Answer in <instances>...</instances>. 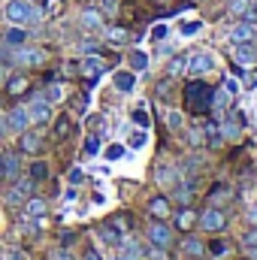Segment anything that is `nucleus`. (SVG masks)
<instances>
[{
    "instance_id": "nucleus-26",
    "label": "nucleus",
    "mask_w": 257,
    "mask_h": 260,
    "mask_svg": "<svg viewBox=\"0 0 257 260\" xmlns=\"http://www.w3.org/2000/svg\"><path fill=\"white\" fill-rule=\"evenodd\" d=\"M24 209H27V215H30V218H43V215L49 212V203H46V200H40V197H30V200L24 203Z\"/></svg>"
},
{
    "instance_id": "nucleus-27",
    "label": "nucleus",
    "mask_w": 257,
    "mask_h": 260,
    "mask_svg": "<svg viewBox=\"0 0 257 260\" xmlns=\"http://www.w3.org/2000/svg\"><path fill=\"white\" fill-rule=\"evenodd\" d=\"M73 133V118L70 115H58V121H55V139H67Z\"/></svg>"
},
{
    "instance_id": "nucleus-34",
    "label": "nucleus",
    "mask_w": 257,
    "mask_h": 260,
    "mask_svg": "<svg viewBox=\"0 0 257 260\" xmlns=\"http://www.w3.org/2000/svg\"><path fill=\"white\" fill-rule=\"evenodd\" d=\"M46 176H49V167H46L43 160H34V164H30V179H34V182H43Z\"/></svg>"
},
{
    "instance_id": "nucleus-47",
    "label": "nucleus",
    "mask_w": 257,
    "mask_h": 260,
    "mask_svg": "<svg viewBox=\"0 0 257 260\" xmlns=\"http://www.w3.org/2000/svg\"><path fill=\"white\" fill-rule=\"evenodd\" d=\"M97 151H100V139H97V136H91V139L85 142V154H97Z\"/></svg>"
},
{
    "instance_id": "nucleus-51",
    "label": "nucleus",
    "mask_w": 257,
    "mask_h": 260,
    "mask_svg": "<svg viewBox=\"0 0 257 260\" xmlns=\"http://www.w3.org/2000/svg\"><path fill=\"white\" fill-rule=\"evenodd\" d=\"M224 88H227L230 94H236V91H239V82H236V79H227V82H224Z\"/></svg>"
},
{
    "instance_id": "nucleus-7",
    "label": "nucleus",
    "mask_w": 257,
    "mask_h": 260,
    "mask_svg": "<svg viewBox=\"0 0 257 260\" xmlns=\"http://www.w3.org/2000/svg\"><path fill=\"white\" fill-rule=\"evenodd\" d=\"M34 188H37V182L30 176L27 179H15V188L6 194V206H24L34 197Z\"/></svg>"
},
{
    "instance_id": "nucleus-29",
    "label": "nucleus",
    "mask_w": 257,
    "mask_h": 260,
    "mask_svg": "<svg viewBox=\"0 0 257 260\" xmlns=\"http://www.w3.org/2000/svg\"><path fill=\"white\" fill-rule=\"evenodd\" d=\"M218 130H221V136H224V139H239V136H242V127H239L236 121H221Z\"/></svg>"
},
{
    "instance_id": "nucleus-11",
    "label": "nucleus",
    "mask_w": 257,
    "mask_h": 260,
    "mask_svg": "<svg viewBox=\"0 0 257 260\" xmlns=\"http://www.w3.org/2000/svg\"><path fill=\"white\" fill-rule=\"evenodd\" d=\"M76 73H79V76H85L88 82H97V79L106 73V64H103L100 58H85V61H79V64H76Z\"/></svg>"
},
{
    "instance_id": "nucleus-14",
    "label": "nucleus",
    "mask_w": 257,
    "mask_h": 260,
    "mask_svg": "<svg viewBox=\"0 0 257 260\" xmlns=\"http://www.w3.org/2000/svg\"><path fill=\"white\" fill-rule=\"evenodd\" d=\"M43 136L37 133V130H24V133H18V148L21 151H27V154H37V151H43Z\"/></svg>"
},
{
    "instance_id": "nucleus-4",
    "label": "nucleus",
    "mask_w": 257,
    "mask_h": 260,
    "mask_svg": "<svg viewBox=\"0 0 257 260\" xmlns=\"http://www.w3.org/2000/svg\"><path fill=\"white\" fill-rule=\"evenodd\" d=\"M12 64H21V67H46V64H49V52H46V49H40V46H21V49H15Z\"/></svg>"
},
{
    "instance_id": "nucleus-31",
    "label": "nucleus",
    "mask_w": 257,
    "mask_h": 260,
    "mask_svg": "<svg viewBox=\"0 0 257 260\" xmlns=\"http://www.w3.org/2000/svg\"><path fill=\"white\" fill-rule=\"evenodd\" d=\"M130 70H133V73L148 70V55H145V52H130Z\"/></svg>"
},
{
    "instance_id": "nucleus-12",
    "label": "nucleus",
    "mask_w": 257,
    "mask_h": 260,
    "mask_svg": "<svg viewBox=\"0 0 257 260\" xmlns=\"http://www.w3.org/2000/svg\"><path fill=\"white\" fill-rule=\"evenodd\" d=\"M18 170H21V157H18L15 151L0 154V176H3L6 182H15V179H18Z\"/></svg>"
},
{
    "instance_id": "nucleus-10",
    "label": "nucleus",
    "mask_w": 257,
    "mask_h": 260,
    "mask_svg": "<svg viewBox=\"0 0 257 260\" xmlns=\"http://www.w3.org/2000/svg\"><path fill=\"white\" fill-rule=\"evenodd\" d=\"M227 37H230L233 46H245V43H254L257 40V30H254V24H248V21H236Z\"/></svg>"
},
{
    "instance_id": "nucleus-39",
    "label": "nucleus",
    "mask_w": 257,
    "mask_h": 260,
    "mask_svg": "<svg viewBox=\"0 0 257 260\" xmlns=\"http://www.w3.org/2000/svg\"><path fill=\"white\" fill-rule=\"evenodd\" d=\"M124 154H127V148H124V145H109V148L103 151V157H106V160H121Z\"/></svg>"
},
{
    "instance_id": "nucleus-37",
    "label": "nucleus",
    "mask_w": 257,
    "mask_h": 260,
    "mask_svg": "<svg viewBox=\"0 0 257 260\" xmlns=\"http://www.w3.org/2000/svg\"><path fill=\"white\" fill-rule=\"evenodd\" d=\"M182 124H185L182 112H179V109H170V112H167V127L170 130H182Z\"/></svg>"
},
{
    "instance_id": "nucleus-5",
    "label": "nucleus",
    "mask_w": 257,
    "mask_h": 260,
    "mask_svg": "<svg viewBox=\"0 0 257 260\" xmlns=\"http://www.w3.org/2000/svg\"><path fill=\"white\" fill-rule=\"evenodd\" d=\"M197 221H200V227H203L206 233H221V230L227 227V215H224V209H218V206H209Z\"/></svg>"
},
{
    "instance_id": "nucleus-40",
    "label": "nucleus",
    "mask_w": 257,
    "mask_h": 260,
    "mask_svg": "<svg viewBox=\"0 0 257 260\" xmlns=\"http://www.w3.org/2000/svg\"><path fill=\"white\" fill-rule=\"evenodd\" d=\"M133 121H136L142 130L151 127V118H148V112H145V109H133Z\"/></svg>"
},
{
    "instance_id": "nucleus-15",
    "label": "nucleus",
    "mask_w": 257,
    "mask_h": 260,
    "mask_svg": "<svg viewBox=\"0 0 257 260\" xmlns=\"http://www.w3.org/2000/svg\"><path fill=\"white\" fill-rule=\"evenodd\" d=\"M236 64H239V70H251V67H257V43L236 46Z\"/></svg>"
},
{
    "instance_id": "nucleus-32",
    "label": "nucleus",
    "mask_w": 257,
    "mask_h": 260,
    "mask_svg": "<svg viewBox=\"0 0 257 260\" xmlns=\"http://www.w3.org/2000/svg\"><path fill=\"white\" fill-rule=\"evenodd\" d=\"M109 224H112V227H115V230H118L121 236H127L130 230H133V221H130V215H115V218H112Z\"/></svg>"
},
{
    "instance_id": "nucleus-18",
    "label": "nucleus",
    "mask_w": 257,
    "mask_h": 260,
    "mask_svg": "<svg viewBox=\"0 0 257 260\" xmlns=\"http://www.w3.org/2000/svg\"><path fill=\"white\" fill-rule=\"evenodd\" d=\"M230 103H233V94H230L227 88H212V112H215V115L227 112Z\"/></svg>"
},
{
    "instance_id": "nucleus-21",
    "label": "nucleus",
    "mask_w": 257,
    "mask_h": 260,
    "mask_svg": "<svg viewBox=\"0 0 257 260\" xmlns=\"http://www.w3.org/2000/svg\"><path fill=\"white\" fill-rule=\"evenodd\" d=\"M27 88H30L27 76H24V73H15V76H9V82H6V97H21Z\"/></svg>"
},
{
    "instance_id": "nucleus-44",
    "label": "nucleus",
    "mask_w": 257,
    "mask_h": 260,
    "mask_svg": "<svg viewBox=\"0 0 257 260\" xmlns=\"http://www.w3.org/2000/svg\"><path fill=\"white\" fill-rule=\"evenodd\" d=\"M0 260H27V254H24L21 248H6V251L0 254Z\"/></svg>"
},
{
    "instance_id": "nucleus-9",
    "label": "nucleus",
    "mask_w": 257,
    "mask_h": 260,
    "mask_svg": "<svg viewBox=\"0 0 257 260\" xmlns=\"http://www.w3.org/2000/svg\"><path fill=\"white\" fill-rule=\"evenodd\" d=\"M3 121H6V130H12V133H24V130H27V124H30L27 106H15V109H9Z\"/></svg>"
},
{
    "instance_id": "nucleus-30",
    "label": "nucleus",
    "mask_w": 257,
    "mask_h": 260,
    "mask_svg": "<svg viewBox=\"0 0 257 260\" xmlns=\"http://www.w3.org/2000/svg\"><path fill=\"white\" fill-rule=\"evenodd\" d=\"M209 254L227 257V254H230V242H227V239H212V242H209Z\"/></svg>"
},
{
    "instance_id": "nucleus-3",
    "label": "nucleus",
    "mask_w": 257,
    "mask_h": 260,
    "mask_svg": "<svg viewBox=\"0 0 257 260\" xmlns=\"http://www.w3.org/2000/svg\"><path fill=\"white\" fill-rule=\"evenodd\" d=\"M215 55L212 52H206V49H194L191 55L185 58V73L191 76V79H203L206 73H212L215 70Z\"/></svg>"
},
{
    "instance_id": "nucleus-17",
    "label": "nucleus",
    "mask_w": 257,
    "mask_h": 260,
    "mask_svg": "<svg viewBox=\"0 0 257 260\" xmlns=\"http://www.w3.org/2000/svg\"><path fill=\"white\" fill-rule=\"evenodd\" d=\"M3 43H6V46H12V49L27 46V27H15V24H9V27L3 30Z\"/></svg>"
},
{
    "instance_id": "nucleus-13",
    "label": "nucleus",
    "mask_w": 257,
    "mask_h": 260,
    "mask_svg": "<svg viewBox=\"0 0 257 260\" xmlns=\"http://www.w3.org/2000/svg\"><path fill=\"white\" fill-rule=\"evenodd\" d=\"M145 209H148V215H151L154 221H167V218L173 215V203H170L167 197H151Z\"/></svg>"
},
{
    "instance_id": "nucleus-54",
    "label": "nucleus",
    "mask_w": 257,
    "mask_h": 260,
    "mask_svg": "<svg viewBox=\"0 0 257 260\" xmlns=\"http://www.w3.org/2000/svg\"><path fill=\"white\" fill-rule=\"evenodd\" d=\"M112 260H136V257H133V254H115Z\"/></svg>"
},
{
    "instance_id": "nucleus-1",
    "label": "nucleus",
    "mask_w": 257,
    "mask_h": 260,
    "mask_svg": "<svg viewBox=\"0 0 257 260\" xmlns=\"http://www.w3.org/2000/svg\"><path fill=\"white\" fill-rule=\"evenodd\" d=\"M3 18L15 27H34L43 21V9L34 0H6L3 6Z\"/></svg>"
},
{
    "instance_id": "nucleus-49",
    "label": "nucleus",
    "mask_w": 257,
    "mask_h": 260,
    "mask_svg": "<svg viewBox=\"0 0 257 260\" xmlns=\"http://www.w3.org/2000/svg\"><path fill=\"white\" fill-rule=\"evenodd\" d=\"M82 52H88V55H91V52H100V43H97V40H85V43H82Z\"/></svg>"
},
{
    "instance_id": "nucleus-52",
    "label": "nucleus",
    "mask_w": 257,
    "mask_h": 260,
    "mask_svg": "<svg viewBox=\"0 0 257 260\" xmlns=\"http://www.w3.org/2000/svg\"><path fill=\"white\" fill-rule=\"evenodd\" d=\"M82 260H103L100 257V251H97V248H88V251H85V257Z\"/></svg>"
},
{
    "instance_id": "nucleus-48",
    "label": "nucleus",
    "mask_w": 257,
    "mask_h": 260,
    "mask_svg": "<svg viewBox=\"0 0 257 260\" xmlns=\"http://www.w3.org/2000/svg\"><path fill=\"white\" fill-rule=\"evenodd\" d=\"M67 179H70V185H82V182H85V173L76 167V170H70V176H67Z\"/></svg>"
},
{
    "instance_id": "nucleus-8",
    "label": "nucleus",
    "mask_w": 257,
    "mask_h": 260,
    "mask_svg": "<svg viewBox=\"0 0 257 260\" xmlns=\"http://www.w3.org/2000/svg\"><path fill=\"white\" fill-rule=\"evenodd\" d=\"M27 115H30V124H49L52 121V103L43 97H34L27 106Z\"/></svg>"
},
{
    "instance_id": "nucleus-16",
    "label": "nucleus",
    "mask_w": 257,
    "mask_h": 260,
    "mask_svg": "<svg viewBox=\"0 0 257 260\" xmlns=\"http://www.w3.org/2000/svg\"><path fill=\"white\" fill-rule=\"evenodd\" d=\"M154 176H157V185H160V188H176V185L182 182V173H179L176 167H167V164H160V167L154 170Z\"/></svg>"
},
{
    "instance_id": "nucleus-22",
    "label": "nucleus",
    "mask_w": 257,
    "mask_h": 260,
    "mask_svg": "<svg viewBox=\"0 0 257 260\" xmlns=\"http://www.w3.org/2000/svg\"><path fill=\"white\" fill-rule=\"evenodd\" d=\"M182 254H185V257H203V254H206L203 239H197V236H185V239H182Z\"/></svg>"
},
{
    "instance_id": "nucleus-38",
    "label": "nucleus",
    "mask_w": 257,
    "mask_h": 260,
    "mask_svg": "<svg viewBox=\"0 0 257 260\" xmlns=\"http://www.w3.org/2000/svg\"><path fill=\"white\" fill-rule=\"evenodd\" d=\"M61 97H64V88H61L58 82H55V85H49V88H46V94H43V100H49V103H58Z\"/></svg>"
},
{
    "instance_id": "nucleus-41",
    "label": "nucleus",
    "mask_w": 257,
    "mask_h": 260,
    "mask_svg": "<svg viewBox=\"0 0 257 260\" xmlns=\"http://www.w3.org/2000/svg\"><path fill=\"white\" fill-rule=\"evenodd\" d=\"M188 142H191V145H203V142H206V130L203 127H191L188 130Z\"/></svg>"
},
{
    "instance_id": "nucleus-36",
    "label": "nucleus",
    "mask_w": 257,
    "mask_h": 260,
    "mask_svg": "<svg viewBox=\"0 0 257 260\" xmlns=\"http://www.w3.org/2000/svg\"><path fill=\"white\" fill-rule=\"evenodd\" d=\"M145 257L148 260H173L170 257V251L160 248V245H148V248H145Z\"/></svg>"
},
{
    "instance_id": "nucleus-28",
    "label": "nucleus",
    "mask_w": 257,
    "mask_h": 260,
    "mask_svg": "<svg viewBox=\"0 0 257 260\" xmlns=\"http://www.w3.org/2000/svg\"><path fill=\"white\" fill-rule=\"evenodd\" d=\"M97 233H100V239H103V242H109V245H121V233H118L112 224H103Z\"/></svg>"
},
{
    "instance_id": "nucleus-2",
    "label": "nucleus",
    "mask_w": 257,
    "mask_h": 260,
    "mask_svg": "<svg viewBox=\"0 0 257 260\" xmlns=\"http://www.w3.org/2000/svg\"><path fill=\"white\" fill-rule=\"evenodd\" d=\"M185 109L191 112V115H206V112H212V88L203 82V79H194L185 85Z\"/></svg>"
},
{
    "instance_id": "nucleus-50",
    "label": "nucleus",
    "mask_w": 257,
    "mask_h": 260,
    "mask_svg": "<svg viewBox=\"0 0 257 260\" xmlns=\"http://www.w3.org/2000/svg\"><path fill=\"white\" fill-rule=\"evenodd\" d=\"M245 221H248L251 227H257V203L251 206V209H248V212H245Z\"/></svg>"
},
{
    "instance_id": "nucleus-6",
    "label": "nucleus",
    "mask_w": 257,
    "mask_h": 260,
    "mask_svg": "<svg viewBox=\"0 0 257 260\" xmlns=\"http://www.w3.org/2000/svg\"><path fill=\"white\" fill-rule=\"evenodd\" d=\"M145 236H148V245H160V248H173V239H176L173 227H167L164 221H151Z\"/></svg>"
},
{
    "instance_id": "nucleus-53",
    "label": "nucleus",
    "mask_w": 257,
    "mask_h": 260,
    "mask_svg": "<svg viewBox=\"0 0 257 260\" xmlns=\"http://www.w3.org/2000/svg\"><path fill=\"white\" fill-rule=\"evenodd\" d=\"M245 260H257V245H251V248H245Z\"/></svg>"
},
{
    "instance_id": "nucleus-35",
    "label": "nucleus",
    "mask_w": 257,
    "mask_h": 260,
    "mask_svg": "<svg viewBox=\"0 0 257 260\" xmlns=\"http://www.w3.org/2000/svg\"><path fill=\"white\" fill-rule=\"evenodd\" d=\"M179 73H185V58H179V55H176V58H170V64H167V76H170V79H176Z\"/></svg>"
},
{
    "instance_id": "nucleus-23",
    "label": "nucleus",
    "mask_w": 257,
    "mask_h": 260,
    "mask_svg": "<svg viewBox=\"0 0 257 260\" xmlns=\"http://www.w3.org/2000/svg\"><path fill=\"white\" fill-rule=\"evenodd\" d=\"M194 224H197V212H194V209H182V212L176 215V230L188 233V230H194Z\"/></svg>"
},
{
    "instance_id": "nucleus-43",
    "label": "nucleus",
    "mask_w": 257,
    "mask_h": 260,
    "mask_svg": "<svg viewBox=\"0 0 257 260\" xmlns=\"http://www.w3.org/2000/svg\"><path fill=\"white\" fill-rule=\"evenodd\" d=\"M145 142H148V130H136V133L130 136V145H133V148H142Z\"/></svg>"
},
{
    "instance_id": "nucleus-25",
    "label": "nucleus",
    "mask_w": 257,
    "mask_h": 260,
    "mask_svg": "<svg viewBox=\"0 0 257 260\" xmlns=\"http://www.w3.org/2000/svg\"><path fill=\"white\" fill-rule=\"evenodd\" d=\"M103 37H106L112 46H124V43H130V30H124V27H103Z\"/></svg>"
},
{
    "instance_id": "nucleus-33",
    "label": "nucleus",
    "mask_w": 257,
    "mask_h": 260,
    "mask_svg": "<svg viewBox=\"0 0 257 260\" xmlns=\"http://www.w3.org/2000/svg\"><path fill=\"white\" fill-rule=\"evenodd\" d=\"M248 9H251V0H227V12L236 18H242V12H248Z\"/></svg>"
},
{
    "instance_id": "nucleus-45",
    "label": "nucleus",
    "mask_w": 257,
    "mask_h": 260,
    "mask_svg": "<svg viewBox=\"0 0 257 260\" xmlns=\"http://www.w3.org/2000/svg\"><path fill=\"white\" fill-rule=\"evenodd\" d=\"M242 245H245V248L257 245V227H251V230H245V233H242Z\"/></svg>"
},
{
    "instance_id": "nucleus-55",
    "label": "nucleus",
    "mask_w": 257,
    "mask_h": 260,
    "mask_svg": "<svg viewBox=\"0 0 257 260\" xmlns=\"http://www.w3.org/2000/svg\"><path fill=\"white\" fill-rule=\"evenodd\" d=\"M0 79H3V67H0Z\"/></svg>"
},
{
    "instance_id": "nucleus-24",
    "label": "nucleus",
    "mask_w": 257,
    "mask_h": 260,
    "mask_svg": "<svg viewBox=\"0 0 257 260\" xmlns=\"http://www.w3.org/2000/svg\"><path fill=\"white\" fill-rule=\"evenodd\" d=\"M67 9V0H43V18H61Z\"/></svg>"
},
{
    "instance_id": "nucleus-20",
    "label": "nucleus",
    "mask_w": 257,
    "mask_h": 260,
    "mask_svg": "<svg viewBox=\"0 0 257 260\" xmlns=\"http://www.w3.org/2000/svg\"><path fill=\"white\" fill-rule=\"evenodd\" d=\"M112 82H115V88H118L121 94H130V91L136 88V73H133V70H115Z\"/></svg>"
},
{
    "instance_id": "nucleus-42",
    "label": "nucleus",
    "mask_w": 257,
    "mask_h": 260,
    "mask_svg": "<svg viewBox=\"0 0 257 260\" xmlns=\"http://www.w3.org/2000/svg\"><path fill=\"white\" fill-rule=\"evenodd\" d=\"M203 30V21H185L182 24V37H194V34H200Z\"/></svg>"
},
{
    "instance_id": "nucleus-57",
    "label": "nucleus",
    "mask_w": 257,
    "mask_h": 260,
    "mask_svg": "<svg viewBox=\"0 0 257 260\" xmlns=\"http://www.w3.org/2000/svg\"><path fill=\"white\" fill-rule=\"evenodd\" d=\"M254 9H257V6H254Z\"/></svg>"
},
{
    "instance_id": "nucleus-19",
    "label": "nucleus",
    "mask_w": 257,
    "mask_h": 260,
    "mask_svg": "<svg viewBox=\"0 0 257 260\" xmlns=\"http://www.w3.org/2000/svg\"><path fill=\"white\" fill-rule=\"evenodd\" d=\"M79 24L85 30H100L103 27V12L100 9H82L79 12Z\"/></svg>"
},
{
    "instance_id": "nucleus-56",
    "label": "nucleus",
    "mask_w": 257,
    "mask_h": 260,
    "mask_svg": "<svg viewBox=\"0 0 257 260\" xmlns=\"http://www.w3.org/2000/svg\"><path fill=\"white\" fill-rule=\"evenodd\" d=\"M0 154H3V151H0Z\"/></svg>"
},
{
    "instance_id": "nucleus-46",
    "label": "nucleus",
    "mask_w": 257,
    "mask_h": 260,
    "mask_svg": "<svg viewBox=\"0 0 257 260\" xmlns=\"http://www.w3.org/2000/svg\"><path fill=\"white\" fill-rule=\"evenodd\" d=\"M167 30H170L167 24H154V27H151V40H154V43H157V40H164V37H167Z\"/></svg>"
}]
</instances>
